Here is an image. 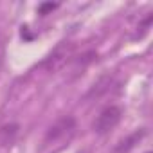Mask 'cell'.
<instances>
[{
	"mask_svg": "<svg viewBox=\"0 0 153 153\" xmlns=\"http://www.w3.org/2000/svg\"><path fill=\"white\" fill-rule=\"evenodd\" d=\"M68 56H70V49L68 47H58L47 59H45V63H43V67L47 68V70H58V68H61L67 61H68Z\"/></svg>",
	"mask_w": 153,
	"mask_h": 153,
	"instance_id": "3",
	"label": "cell"
},
{
	"mask_svg": "<svg viewBox=\"0 0 153 153\" xmlns=\"http://www.w3.org/2000/svg\"><path fill=\"white\" fill-rule=\"evenodd\" d=\"M56 4H47V6H42V11H47V9H54Z\"/></svg>",
	"mask_w": 153,
	"mask_h": 153,
	"instance_id": "6",
	"label": "cell"
},
{
	"mask_svg": "<svg viewBox=\"0 0 153 153\" xmlns=\"http://www.w3.org/2000/svg\"><path fill=\"white\" fill-rule=\"evenodd\" d=\"M121 117H123V110H121L119 106H115V105L106 106V108L96 117V121H94V131H96L97 135H105V133L112 131V130L119 124Z\"/></svg>",
	"mask_w": 153,
	"mask_h": 153,
	"instance_id": "2",
	"label": "cell"
},
{
	"mask_svg": "<svg viewBox=\"0 0 153 153\" xmlns=\"http://www.w3.org/2000/svg\"><path fill=\"white\" fill-rule=\"evenodd\" d=\"M142 135H144V130H142L140 133H139V131H137V133H133V135H131L128 140H123V142H121V146L117 148V151H119V153H123V151H128L130 148H133V144H135V142H137V140H139Z\"/></svg>",
	"mask_w": 153,
	"mask_h": 153,
	"instance_id": "5",
	"label": "cell"
},
{
	"mask_svg": "<svg viewBox=\"0 0 153 153\" xmlns=\"http://www.w3.org/2000/svg\"><path fill=\"white\" fill-rule=\"evenodd\" d=\"M76 131V119L72 115H65L61 119H58L49 130H47V135H45V142H61V140H68Z\"/></svg>",
	"mask_w": 153,
	"mask_h": 153,
	"instance_id": "1",
	"label": "cell"
},
{
	"mask_svg": "<svg viewBox=\"0 0 153 153\" xmlns=\"http://www.w3.org/2000/svg\"><path fill=\"white\" fill-rule=\"evenodd\" d=\"M16 131H18V124H7V126H4L2 130H0V140H2V144H9L15 139Z\"/></svg>",
	"mask_w": 153,
	"mask_h": 153,
	"instance_id": "4",
	"label": "cell"
}]
</instances>
